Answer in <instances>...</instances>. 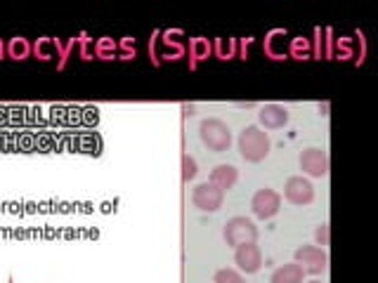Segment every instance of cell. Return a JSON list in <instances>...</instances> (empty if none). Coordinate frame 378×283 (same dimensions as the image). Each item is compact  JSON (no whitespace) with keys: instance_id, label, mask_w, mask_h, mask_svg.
I'll return each mask as SVG.
<instances>
[{"instance_id":"cell-1","label":"cell","mask_w":378,"mask_h":283,"mask_svg":"<svg viewBox=\"0 0 378 283\" xmlns=\"http://www.w3.org/2000/svg\"><path fill=\"white\" fill-rule=\"evenodd\" d=\"M270 149H272V139L261 125H246L239 132V151L243 161L261 163L270 156Z\"/></svg>"},{"instance_id":"cell-2","label":"cell","mask_w":378,"mask_h":283,"mask_svg":"<svg viewBox=\"0 0 378 283\" xmlns=\"http://www.w3.org/2000/svg\"><path fill=\"white\" fill-rule=\"evenodd\" d=\"M199 137H201L204 146H209L216 154L227 151L232 146V130L220 118H206V121H201V125H199Z\"/></svg>"},{"instance_id":"cell-3","label":"cell","mask_w":378,"mask_h":283,"mask_svg":"<svg viewBox=\"0 0 378 283\" xmlns=\"http://www.w3.org/2000/svg\"><path fill=\"white\" fill-rule=\"evenodd\" d=\"M222 236H225L227 245L239 248V245H243V243H256L258 227H256L253 220L243 218V215H236V218L227 220L225 229H222Z\"/></svg>"},{"instance_id":"cell-4","label":"cell","mask_w":378,"mask_h":283,"mask_svg":"<svg viewBox=\"0 0 378 283\" xmlns=\"http://www.w3.org/2000/svg\"><path fill=\"white\" fill-rule=\"evenodd\" d=\"M295 265H300V269L305 274H313V277H320L326 269H329V252L320 245H300L295 250Z\"/></svg>"},{"instance_id":"cell-5","label":"cell","mask_w":378,"mask_h":283,"mask_svg":"<svg viewBox=\"0 0 378 283\" xmlns=\"http://www.w3.org/2000/svg\"><path fill=\"white\" fill-rule=\"evenodd\" d=\"M251 210L258 220H272L281 210V193L270 187L258 189L251 198Z\"/></svg>"},{"instance_id":"cell-6","label":"cell","mask_w":378,"mask_h":283,"mask_svg":"<svg viewBox=\"0 0 378 283\" xmlns=\"http://www.w3.org/2000/svg\"><path fill=\"white\" fill-rule=\"evenodd\" d=\"M191 203L201 213H218L222 203H225V191L213 187L211 182H204L191 191Z\"/></svg>"},{"instance_id":"cell-7","label":"cell","mask_w":378,"mask_h":283,"mask_svg":"<svg viewBox=\"0 0 378 283\" xmlns=\"http://www.w3.org/2000/svg\"><path fill=\"white\" fill-rule=\"evenodd\" d=\"M284 198L293 205H310L315 201V187L308 177L293 175L284 184Z\"/></svg>"},{"instance_id":"cell-8","label":"cell","mask_w":378,"mask_h":283,"mask_svg":"<svg viewBox=\"0 0 378 283\" xmlns=\"http://www.w3.org/2000/svg\"><path fill=\"white\" fill-rule=\"evenodd\" d=\"M329 168H331V159H329V154H326L324 149L310 146V149H305V151L300 154V170H303V173H308L310 177L329 175Z\"/></svg>"},{"instance_id":"cell-9","label":"cell","mask_w":378,"mask_h":283,"mask_svg":"<svg viewBox=\"0 0 378 283\" xmlns=\"http://www.w3.org/2000/svg\"><path fill=\"white\" fill-rule=\"evenodd\" d=\"M234 265L243 274H258L263 267V250L258 243H243L234 248Z\"/></svg>"},{"instance_id":"cell-10","label":"cell","mask_w":378,"mask_h":283,"mask_svg":"<svg viewBox=\"0 0 378 283\" xmlns=\"http://www.w3.org/2000/svg\"><path fill=\"white\" fill-rule=\"evenodd\" d=\"M288 109L279 107V104H265L258 111V121H261L263 130H279L288 123Z\"/></svg>"},{"instance_id":"cell-11","label":"cell","mask_w":378,"mask_h":283,"mask_svg":"<svg viewBox=\"0 0 378 283\" xmlns=\"http://www.w3.org/2000/svg\"><path fill=\"white\" fill-rule=\"evenodd\" d=\"M236 180H239V170H236L234 166H229V163H220V166H216L211 170V184L213 187H218L222 191H229L236 184Z\"/></svg>"},{"instance_id":"cell-12","label":"cell","mask_w":378,"mask_h":283,"mask_svg":"<svg viewBox=\"0 0 378 283\" xmlns=\"http://www.w3.org/2000/svg\"><path fill=\"white\" fill-rule=\"evenodd\" d=\"M270 283H305V272H303L300 265H295V262L281 265L272 272Z\"/></svg>"},{"instance_id":"cell-13","label":"cell","mask_w":378,"mask_h":283,"mask_svg":"<svg viewBox=\"0 0 378 283\" xmlns=\"http://www.w3.org/2000/svg\"><path fill=\"white\" fill-rule=\"evenodd\" d=\"M31 50H33V43L28 38H10V43H7V57L17 59V62L31 57Z\"/></svg>"},{"instance_id":"cell-14","label":"cell","mask_w":378,"mask_h":283,"mask_svg":"<svg viewBox=\"0 0 378 283\" xmlns=\"http://www.w3.org/2000/svg\"><path fill=\"white\" fill-rule=\"evenodd\" d=\"M31 55L41 62H50V59L57 57V48H55V38H38L33 43Z\"/></svg>"},{"instance_id":"cell-15","label":"cell","mask_w":378,"mask_h":283,"mask_svg":"<svg viewBox=\"0 0 378 283\" xmlns=\"http://www.w3.org/2000/svg\"><path fill=\"white\" fill-rule=\"evenodd\" d=\"M211 55V43L206 38H194L189 43V57H191V66H196L201 59Z\"/></svg>"},{"instance_id":"cell-16","label":"cell","mask_w":378,"mask_h":283,"mask_svg":"<svg viewBox=\"0 0 378 283\" xmlns=\"http://www.w3.org/2000/svg\"><path fill=\"white\" fill-rule=\"evenodd\" d=\"M95 57L98 59L118 57V43L114 38H100L98 43H95Z\"/></svg>"},{"instance_id":"cell-17","label":"cell","mask_w":378,"mask_h":283,"mask_svg":"<svg viewBox=\"0 0 378 283\" xmlns=\"http://www.w3.org/2000/svg\"><path fill=\"white\" fill-rule=\"evenodd\" d=\"M55 48H57V57H59V62L57 66L59 69H64L66 66V59L71 57V50L73 48H78V38H69V41H55Z\"/></svg>"},{"instance_id":"cell-18","label":"cell","mask_w":378,"mask_h":283,"mask_svg":"<svg viewBox=\"0 0 378 283\" xmlns=\"http://www.w3.org/2000/svg\"><path fill=\"white\" fill-rule=\"evenodd\" d=\"M184 55V46L182 43H177L175 38H170V33H166V38H163V55L166 59H180Z\"/></svg>"},{"instance_id":"cell-19","label":"cell","mask_w":378,"mask_h":283,"mask_svg":"<svg viewBox=\"0 0 378 283\" xmlns=\"http://www.w3.org/2000/svg\"><path fill=\"white\" fill-rule=\"evenodd\" d=\"M213 283H246L243 281V274L236 272V269H218L213 274Z\"/></svg>"},{"instance_id":"cell-20","label":"cell","mask_w":378,"mask_h":283,"mask_svg":"<svg viewBox=\"0 0 378 283\" xmlns=\"http://www.w3.org/2000/svg\"><path fill=\"white\" fill-rule=\"evenodd\" d=\"M199 175V163L194 156H189V154H184L182 156V180L184 182H189V180H194V177Z\"/></svg>"},{"instance_id":"cell-21","label":"cell","mask_w":378,"mask_h":283,"mask_svg":"<svg viewBox=\"0 0 378 283\" xmlns=\"http://www.w3.org/2000/svg\"><path fill=\"white\" fill-rule=\"evenodd\" d=\"M78 52H80V59H95V43L88 38V36H80Z\"/></svg>"},{"instance_id":"cell-22","label":"cell","mask_w":378,"mask_h":283,"mask_svg":"<svg viewBox=\"0 0 378 283\" xmlns=\"http://www.w3.org/2000/svg\"><path fill=\"white\" fill-rule=\"evenodd\" d=\"M135 55H137V48H135V41L132 38H123L121 43H118V57L132 59Z\"/></svg>"},{"instance_id":"cell-23","label":"cell","mask_w":378,"mask_h":283,"mask_svg":"<svg viewBox=\"0 0 378 283\" xmlns=\"http://www.w3.org/2000/svg\"><path fill=\"white\" fill-rule=\"evenodd\" d=\"M315 238H317V243L322 245H329V241H331V227H329V222H322V225H317V229H315Z\"/></svg>"},{"instance_id":"cell-24","label":"cell","mask_w":378,"mask_h":283,"mask_svg":"<svg viewBox=\"0 0 378 283\" xmlns=\"http://www.w3.org/2000/svg\"><path fill=\"white\" fill-rule=\"evenodd\" d=\"M194 114H196L194 104H182V116H194Z\"/></svg>"},{"instance_id":"cell-25","label":"cell","mask_w":378,"mask_h":283,"mask_svg":"<svg viewBox=\"0 0 378 283\" xmlns=\"http://www.w3.org/2000/svg\"><path fill=\"white\" fill-rule=\"evenodd\" d=\"M3 57H7V46H5L3 41H0V59H3Z\"/></svg>"},{"instance_id":"cell-26","label":"cell","mask_w":378,"mask_h":283,"mask_svg":"<svg viewBox=\"0 0 378 283\" xmlns=\"http://www.w3.org/2000/svg\"><path fill=\"white\" fill-rule=\"evenodd\" d=\"M308 283H324V281H320V279H313V281H308Z\"/></svg>"},{"instance_id":"cell-27","label":"cell","mask_w":378,"mask_h":283,"mask_svg":"<svg viewBox=\"0 0 378 283\" xmlns=\"http://www.w3.org/2000/svg\"><path fill=\"white\" fill-rule=\"evenodd\" d=\"M7 283H14V281H12V277H10V279H7Z\"/></svg>"}]
</instances>
